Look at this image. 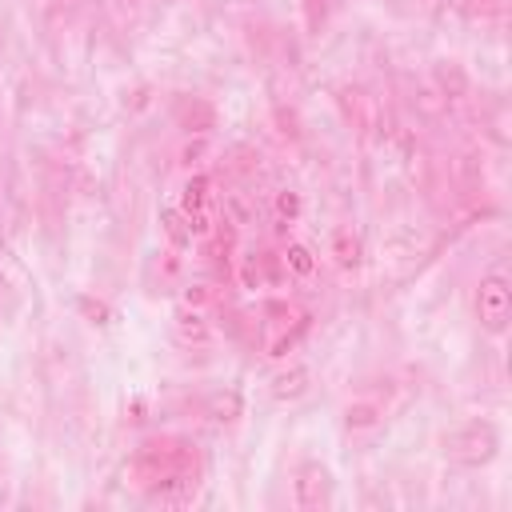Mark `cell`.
Wrapping results in <instances>:
<instances>
[{
    "label": "cell",
    "instance_id": "cell-6",
    "mask_svg": "<svg viewBox=\"0 0 512 512\" xmlns=\"http://www.w3.org/2000/svg\"><path fill=\"white\" fill-rule=\"evenodd\" d=\"M308 388H312V372H308L304 364H288V368L272 372V380H268V392H272L280 404H296V400H304Z\"/></svg>",
    "mask_w": 512,
    "mask_h": 512
},
{
    "label": "cell",
    "instance_id": "cell-14",
    "mask_svg": "<svg viewBox=\"0 0 512 512\" xmlns=\"http://www.w3.org/2000/svg\"><path fill=\"white\" fill-rule=\"evenodd\" d=\"M376 420H380V404H372V400H356V404H348V408H344V424H348L352 432L372 428Z\"/></svg>",
    "mask_w": 512,
    "mask_h": 512
},
{
    "label": "cell",
    "instance_id": "cell-3",
    "mask_svg": "<svg viewBox=\"0 0 512 512\" xmlns=\"http://www.w3.org/2000/svg\"><path fill=\"white\" fill-rule=\"evenodd\" d=\"M476 320L488 336H504L512 320V284L504 272H484L476 284Z\"/></svg>",
    "mask_w": 512,
    "mask_h": 512
},
{
    "label": "cell",
    "instance_id": "cell-17",
    "mask_svg": "<svg viewBox=\"0 0 512 512\" xmlns=\"http://www.w3.org/2000/svg\"><path fill=\"white\" fill-rule=\"evenodd\" d=\"M124 4H144V0H124Z\"/></svg>",
    "mask_w": 512,
    "mask_h": 512
},
{
    "label": "cell",
    "instance_id": "cell-18",
    "mask_svg": "<svg viewBox=\"0 0 512 512\" xmlns=\"http://www.w3.org/2000/svg\"><path fill=\"white\" fill-rule=\"evenodd\" d=\"M0 288H4V284H0Z\"/></svg>",
    "mask_w": 512,
    "mask_h": 512
},
{
    "label": "cell",
    "instance_id": "cell-1",
    "mask_svg": "<svg viewBox=\"0 0 512 512\" xmlns=\"http://www.w3.org/2000/svg\"><path fill=\"white\" fill-rule=\"evenodd\" d=\"M128 484L140 488L148 500L156 504H188L196 496L200 484V456L196 444H188L184 436H156L144 440L128 468H124Z\"/></svg>",
    "mask_w": 512,
    "mask_h": 512
},
{
    "label": "cell",
    "instance_id": "cell-8",
    "mask_svg": "<svg viewBox=\"0 0 512 512\" xmlns=\"http://www.w3.org/2000/svg\"><path fill=\"white\" fill-rule=\"evenodd\" d=\"M172 336H176L180 344H208V340H212V324H208V316H204L200 308L180 304V308L172 312Z\"/></svg>",
    "mask_w": 512,
    "mask_h": 512
},
{
    "label": "cell",
    "instance_id": "cell-2",
    "mask_svg": "<svg viewBox=\"0 0 512 512\" xmlns=\"http://www.w3.org/2000/svg\"><path fill=\"white\" fill-rule=\"evenodd\" d=\"M444 452L464 468H484L500 456V428L492 420H464L444 436Z\"/></svg>",
    "mask_w": 512,
    "mask_h": 512
},
{
    "label": "cell",
    "instance_id": "cell-16",
    "mask_svg": "<svg viewBox=\"0 0 512 512\" xmlns=\"http://www.w3.org/2000/svg\"><path fill=\"white\" fill-rule=\"evenodd\" d=\"M204 152V140H196V144H188L184 148V164H192V156H200Z\"/></svg>",
    "mask_w": 512,
    "mask_h": 512
},
{
    "label": "cell",
    "instance_id": "cell-11",
    "mask_svg": "<svg viewBox=\"0 0 512 512\" xmlns=\"http://www.w3.org/2000/svg\"><path fill=\"white\" fill-rule=\"evenodd\" d=\"M160 228H164L168 244H172V248H180V252H184V248H192V240H196L180 208H160Z\"/></svg>",
    "mask_w": 512,
    "mask_h": 512
},
{
    "label": "cell",
    "instance_id": "cell-5",
    "mask_svg": "<svg viewBox=\"0 0 512 512\" xmlns=\"http://www.w3.org/2000/svg\"><path fill=\"white\" fill-rule=\"evenodd\" d=\"M172 120H176V128H184L192 136H208L216 128V108L204 96H176Z\"/></svg>",
    "mask_w": 512,
    "mask_h": 512
},
{
    "label": "cell",
    "instance_id": "cell-9",
    "mask_svg": "<svg viewBox=\"0 0 512 512\" xmlns=\"http://www.w3.org/2000/svg\"><path fill=\"white\" fill-rule=\"evenodd\" d=\"M316 252H312V244H304V240H288L284 244V252H280V268L288 272V276H296V280H312L316 276Z\"/></svg>",
    "mask_w": 512,
    "mask_h": 512
},
{
    "label": "cell",
    "instance_id": "cell-13",
    "mask_svg": "<svg viewBox=\"0 0 512 512\" xmlns=\"http://www.w3.org/2000/svg\"><path fill=\"white\" fill-rule=\"evenodd\" d=\"M272 212H276L280 224H296L300 212H304V196H300L296 188H280V192L272 196Z\"/></svg>",
    "mask_w": 512,
    "mask_h": 512
},
{
    "label": "cell",
    "instance_id": "cell-12",
    "mask_svg": "<svg viewBox=\"0 0 512 512\" xmlns=\"http://www.w3.org/2000/svg\"><path fill=\"white\" fill-rule=\"evenodd\" d=\"M204 412H208V420H216V424H232L240 412H244V400H240V392H212L208 396V404H204Z\"/></svg>",
    "mask_w": 512,
    "mask_h": 512
},
{
    "label": "cell",
    "instance_id": "cell-10",
    "mask_svg": "<svg viewBox=\"0 0 512 512\" xmlns=\"http://www.w3.org/2000/svg\"><path fill=\"white\" fill-rule=\"evenodd\" d=\"M432 76H436V84H440L444 96H452V100H464L468 96V76H464V68L456 60H440L432 68Z\"/></svg>",
    "mask_w": 512,
    "mask_h": 512
},
{
    "label": "cell",
    "instance_id": "cell-7",
    "mask_svg": "<svg viewBox=\"0 0 512 512\" xmlns=\"http://www.w3.org/2000/svg\"><path fill=\"white\" fill-rule=\"evenodd\" d=\"M328 256H332V264L340 268V272H356L360 264H364V240H360V232L356 228H336L332 232V240H328Z\"/></svg>",
    "mask_w": 512,
    "mask_h": 512
},
{
    "label": "cell",
    "instance_id": "cell-15",
    "mask_svg": "<svg viewBox=\"0 0 512 512\" xmlns=\"http://www.w3.org/2000/svg\"><path fill=\"white\" fill-rule=\"evenodd\" d=\"M80 308L92 316V324H108V308H104L100 300H96V304H92V300H80Z\"/></svg>",
    "mask_w": 512,
    "mask_h": 512
},
{
    "label": "cell",
    "instance_id": "cell-4",
    "mask_svg": "<svg viewBox=\"0 0 512 512\" xmlns=\"http://www.w3.org/2000/svg\"><path fill=\"white\" fill-rule=\"evenodd\" d=\"M332 488H336V480H332L328 464L304 460V464L296 468V476H292V504L304 508V512L324 508V504H332Z\"/></svg>",
    "mask_w": 512,
    "mask_h": 512
}]
</instances>
